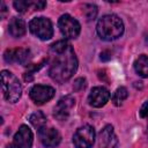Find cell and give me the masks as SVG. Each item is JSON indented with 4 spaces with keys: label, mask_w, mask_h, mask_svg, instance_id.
Masks as SVG:
<instances>
[{
    "label": "cell",
    "mask_w": 148,
    "mask_h": 148,
    "mask_svg": "<svg viewBox=\"0 0 148 148\" xmlns=\"http://www.w3.org/2000/svg\"><path fill=\"white\" fill-rule=\"evenodd\" d=\"M86 86H87L86 79H84V77H79V79L75 80V82H74V84H73V89H74L75 91H80V90L84 89Z\"/></svg>",
    "instance_id": "ffe728a7"
},
{
    "label": "cell",
    "mask_w": 148,
    "mask_h": 148,
    "mask_svg": "<svg viewBox=\"0 0 148 148\" xmlns=\"http://www.w3.org/2000/svg\"><path fill=\"white\" fill-rule=\"evenodd\" d=\"M118 145L117 136L111 125L104 126L99 133V146L102 148H116Z\"/></svg>",
    "instance_id": "4fadbf2b"
},
{
    "label": "cell",
    "mask_w": 148,
    "mask_h": 148,
    "mask_svg": "<svg viewBox=\"0 0 148 148\" xmlns=\"http://www.w3.org/2000/svg\"><path fill=\"white\" fill-rule=\"evenodd\" d=\"M147 133H148V131H147Z\"/></svg>",
    "instance_id": "d4e9b609"
},
{
    "label": "cell",
    "mask_w": 148,
    "mask_h": 148,
    "mask_svg": "<svg viewBox=\"0 0 148 148\" xmlns=\"http://www.w3.org/2000/svg\"><path fill=\"white\" fill-rule=\"evenodd\" d=\"M6 148H17V147H16L14 143H9V145L6 146Z\"/></svg>",
    "instance_id": "cb8c5ba5"
},
{
    "label": "cell",
    "mask_w": 148,
    "mask_h": 148,
    "mask_svg": "<svg viewBox=\"0 0 148 148\" xmlns=\"http://www.w3.org/2000/svg\"><path fill=\"white\" fill-rule=\"evenodd\" d=\"M34 2L35 1H27V0H17V1H14V8L20 12V13H24L28 8H30L31 6H34Z\"/></svg>",
    "instance_id": "d6986e66"
},
{
    "label": "cell",
    "mask_w": 148,
    "mask_h": 148,
    "mask_svg": "<svg viewBox=\"0 0 148 148\" xmlns=\"http://www.w3.org/2000/svg\"><path fill=\"white\" fill-rule=\"evenodd\" d=\"M95 142V130L90 125H83L73 135L75 148H91Z\"/></svg>",
    "instance_id": "5b68a950"
},
{
    "label": "cell",
    "mask_w": 148,
    "mask_h": 148,
    "mask_svg": "<svg viewBox=\"0 0 148 148\" xmlns=\"http://www.w3.org/2000/svg\"><path fill=\"white\" fill-rule=\"evenodd\" d=\"M49 62V75L58 83L68 81L77 69L75 52L66 40H58L50 46Z\"/></svg>",
    "instance_id": "6da1fadb"
},
{
    "label": "cell",
    "mask_w": 148,
    "mask_h": 148,
    "mask_svg": "<svg viewBox=\"0 0 148 148\" xmlns=\"http://www.w3.org/2000/svg\"><path fill=\"white\" fill-rule=\"evenodd\" d=\"M110 98V92L104 87H95L91 89L88 95V103L92 108H102L104 106Z\"/></svg>",
    "instance_id": "30bf717a"
},
{
    "label": "cell",
    "mask_w": 148,
    "mask_h": 148,
    "mask_svg": "<svg viewBox=\"0 0 148 148\" xmlns=\"http://www.w3.org/2000/svg\"><path fill=\"white\" fill-rule=\"evenodd\" d=\"M127 96H128L127 89H126L125 87H119V88L116 89V91H114L113 95H112V102H113L114 105L119 106V105H121L123 102L127 98Z\"/></svg>",
    "instance_id": "e0dca14e"
},
{
    "label": "cell",
    "mask_w": 148,
    "mask_h": 148,
    "mask_svg": "<svg viewBox=\"0 0 148 148\" xmlns=\"http://www.w3.org/2000/svg\"><path fill=\"white\" fill-rule=\"evenodd\" d=\"M58 25H59L60 32L66 38H72V39L76 38L81 31V25L77 22V20H75L68 14H64L60 16L58 21Z\"/></svg>",
    "instance_id": "8992f818"
},
{
    "label": "cell",
    "mask_w": 148,
    "mask_h": 148,
    "mask_svg": "<svg viewBox=\"0 0 148 148\" xmlns=\"http://www.w3.org/2000/svg\"><path fill=\"white\" fill-rule=\"evenodd\" d=\"M30 51L28 49H8L3 53V59L6 62H17L20 65H27L30 60Z\"/></svg>",
    "instance_id": "9c48e42d"
},
{
    "label": "cell",
    "mask_w": 148,
    "mask_h": 148,
    "mask_svg": "<svg viewBox=\"0 0 148 148\" xmlns=\"http://www.w3.org/2000/svg\"><path fill=\"white\" fill-rule=\"evenodd\" d=\"M29 30L42 40H47L53 36V27L47 17H35L29 22Z\"/></svg>",
    "instance_id": "277c9868"
},
{
    "label": "cell",
    "mask_w": 148,
    "mask_h": 148,
    "mask_svg": "<svg viewBox=\"0 0 148 148\" xmlns=\"http://www.w3.org/2000/svg\"><path fill=\"white\" fill-rule=\"evenodd\" d=\"M134 69L141 77H148V56H139L134 61Z\"/></svg>",
    "instance_id": "9a60e30c"
},
{
    "label": "cell",
    "mask_w": 148,
    "mask_h": 148,
    "mask_svg": "<svg viewBox=\"0 0 148 148\" xmlns=\"http://www.w3.org/2000/svg\"><path fill=\"white\" fill-rule=\"evenodd\" d=\"M8 31L9 34L15 37V38H20L22 37L25 31H27V25H25V22L20 18V17H13L10 21H9V24H8Z\"/></svg>",
    "instance_id": "5bb4252c"
},
{
    "label": "cell",
    "mask_w": 148,
    "mask_h": 148,
    "mask_svg": "<svg viewBox=\"0 0 148 148\" xmlns=\"http://www.w3.org/2000/svg\"><path fill=\"white\" fill-rule=\"evenodd\" d=\"M96 31L103 40L111 42L124 34V23L119 16L114 14H106L98 20Z\"/></svg>",
    "instance_id": "7a4b0ae2"
},
{
    "label": "cell",
    "mask_w": 148,
    "mask_h": 148,
    "mask_svg": "<svg viewBox=\"0 0 148 148\" xmlns=\"http://www.w3.org/2000/svg\"><path fill=\"white\" fill-rule=\"evenodd\" d=\"M82 13H83V15L86 16V18L88 21H91L97 15V7L92 3H86L82 7Z\"/></svg>",
    "instance_id": "ac0fdd59"
},
{
    "label": "cell",
    "mask_w": 148,
    "mask_h": 148,
    "mask_svg": "<svg viewBox=\"0 0 148 148\" xmlns=\"http://www.w3.org/2000/svg\"><path fill=\"white\" fill-rule=\"evenodd\" d=\"M1 88L3 97L9 103H15L22 95V87L18 79L9 71L1 72Z\"/></svg>",
    "instance_id": "3957f363"
},
{
    "label": "cell",
    "mask_w": 148,
    "mask_h": 148,
    "mask_svg": "<svg viewBox=\"0 0 148 148\" xmlns=\"http://www.w3.org/2000/svg\"><path fill=\"white\" fill-rule=\"evenodd\" d=\"M38 133H39V139H40L43 146H45L47 148H53V147L58 146L61 141L60 133L53 127H50V128L45 127L42 131H39Z\"/></svg>",
    "instance_id": "7c38bea8"
},
{
    "label": "cell",
    "mask_w": 148,
    "mask_h": 148,
    "mask_svg": "<svg viewBox=\"0 0 148 148\" xmlns=\"http://www.w3.org/2000/svg\"><path fill=\"white\" fill-rule=\"evenodd\" d=\"M74 105H75V98L72 95H67V96L61 97L58 101V103L56 104L54 109H53L54 118L60 120V121L67 120V118L69 117L71 111L74 108Z\"/></svg>",
    "instance_id": "52a82bcc"
},
{
    "label": "cell",
    "mask_w": 148,
    "mask_h": 148,
    "mask_svg": "<svg viewBox=\"0 0 148 148\" xmlns=\"http://www.w3.org/2000/svg\"><path fill=\"white\" fill-rule=\"evenodd\" d=\"M45 6H46V2H45V1H35V2H34V7H35V9H37V10L44 9Z\"/></svg>",
    "instance_id": "7402d4cb"
},
{
    "label": "cell",
    "mask_w": 148,
    "mask_h": 148,
    "mask_svg": "<svg viewBox=\"0 0 148 148\" xmlns=\"http://www.w3.org/2000/svg\"><path fill=\"white\" fill-rule=\"evenodd\" d=\"M32 142H34V135L31 130L27 125H21V127L18 128V131L14 136L13 143L17 148H32Z\"/></svg>",
    "instance_id": "8fae6325"
},
{
    "label": "cell",
    "mask_w": 148,
    "mask_h": 148,
    "mask_svg": "<svg viewBox=\"0 0 148 148\" xmlns=\"http://www.w3.org/2000/svg\"><path fill=\"white\" fill-rule=\"evenodd\" d=\"M29 120L31 123V125L39 131H42L43 128H45L46 126V117L43 112L40 111H37V112H34L30 117H29Z\"/></svg>",
    "instance_id": "2e32d148"
},
{
    "label": "cell",
    "mask_w": 148,
    "mask_h": 148,
    "mask_svg": "<svg viewBox=\"0 0 148 148\" xmlns=\"http://www.w3.org/2000/svg\"><path fill=\"white\" fill-rule=\"evenodd\" d=\"M140 116H141L142 118H147V117H148V101H146V102L142 104V106H141V109H140Z\"/></svg>",
    "instance_id": "44dd1931"
},
{
    "label": "cell",
    "mask_w": 148,
    "mask_h": 148,
    "mask_svg": "<svg viewBox=\"0 0 148 148\" xmlns=\"http://www.w3.org/2000/svg\"><path fill=\"white\" fill-rule=\"evenodd\" d=\"M54 89L50 86H43V84H36L30 89V98L36 104H44L45 102L50 101L54 96Z\"/></svg>",
    "instance_id": "ba28073f"
},
{
    "label": "cell",
    "mask_w": 148,
    "mask_h": 148,
    "mask_svg": "<svg viewBox=\"0 0 148 148\" xmlns=\"http://www.w3.org/2000/svg\"><path fill=\"white\" fill-rule=\"evenodd\" d=\"M6 13H7V7H6L5 2H3V1H1V17H2V18L5 17Z\"/></svg>",
    "instance_id": "603a6c76"
}]
</instances>
